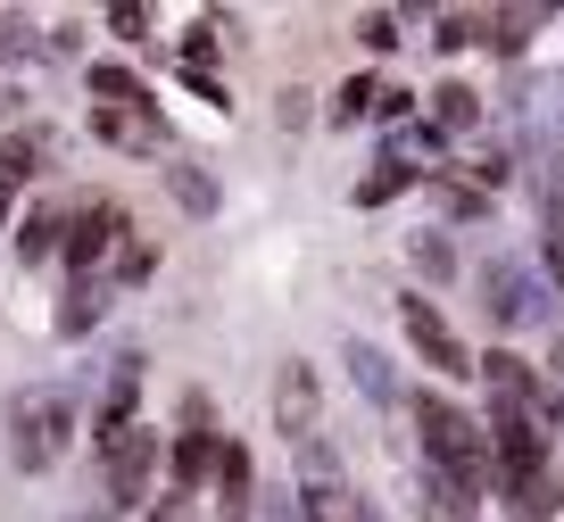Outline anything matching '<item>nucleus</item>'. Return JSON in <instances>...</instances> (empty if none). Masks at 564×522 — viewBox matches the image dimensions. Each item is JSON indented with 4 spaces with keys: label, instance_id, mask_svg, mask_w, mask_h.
Listing matches in <instances>:
<instances>
[{
    "label": "nucleus",
    "instance_id": "obj_1",
    "mask_svg": "<svg viewBox=\"0 0 564 522\" xmlns=\"http://www.w3.org/2000/svg\"><path fill=\"white\" fill-rule=\"evenodd\" d=\"M415 439H423V472H441V481H457L465 498H481V489L498 481V456H490V423H474L457 399H441V390H415Z\"/></svg>",
    "mask_w": 564,
    "mask_h": 522
},
{
    "label": "nucleus",
    "instance_id": "obj_2",
    "mask_svg": "<svg viewBox=\"0 0 564 522\" xmlns=\"http://www.w3.org/2000/svg\"><path fill=\"white\" fill-rule=\"evenodd\" d=\"M67 439H75V399L67 390H34V399L9 406V448H18L25 472H51L58 456H67Z\"/></svg>",
    "mask_w": 564,
    "mask_h": 522
},
{
    "label": "nucleus",
    "instance_id": "obj_3",
    "mask_svg": "<svg viewBox=\"0 0 564 522\" xmlns=\"http://www.w3.org/2000/svg\"><path fill=\"white\" fill-rule=\"evenodd\" d=\"M159 448H166L159 423H133V432H117L100 448V472H108V498H117V505H150V489H159ZM159 498H166V489H159Z\"/></svg>",
    "mask_w": 564,
    "mask_h": 522
},
{
    "label": "nucleus",
    "instance_id": "obj_4",
    "mask_svg": "<svg viewBox=\"0 0 564 522\" xmlns=\"http://www.w3.org/2000/svg\"><path fill=\"white\" fill-rule=\"evenodd\" d=\"M399 315H406V340H415V357H423V366H432V373H448V382H465V373H481L474 366V348H465L457 340V331H448V315L441 307H432V298H399Z\"/></svg>",
    "mask_w": 564,
    "mask_h": 522
},
{
    "label": "nucleus",
    "instance_id": "obj_5",
    "mask_svg": "<svg viewBox=\"0 0 564 522\" xmlns=\"http://www.w3.org/2000/svg\"><path fill=\"white\" fill-rule=\"evenodd\" d=\"M274 432L282 439H316L324 432V399H316V373L291 357V366L274 373Z\"/></svg>",
    "mask_w": 564,
    "mask_h": 522
},
{
    "label": "nucleus",
    "instance_id": "obj_6",
    "mask_svg": "<svg viewBox=\"0 0 564 522\" xmlns=\"http://www.w3.org/2000/svg\"><path fill=\"white\" fill-rule=\"evenodd\" d=\"M91 133L108 150H159V100H91Z\"/></svg>",
    "mask_w": 564,
    "mask_h": 522
},
{
    "label": "nucleus",
    "instance_id": "obj_7",
    "mask_svg": "<svg viewBox=\"0 0 564 522\" xmlns=\"http://www.w3.org/2000/svg\"><path fill=\"white\" fill-rule=\"evenodd\" d=\"M42 174V133H9L0 141V216H9V192Z\"/></svg>",
    "mask_w": 564,
    "mask_h": 522
},
{
    "label": "nucleus",
    "instance_id": "obj_8",
    "mask_svg": "<svg viewBox=\"0 0 564 522\" xmlns=\"http://www.w3.org/2000/svg\"><path fill=\"white\" fill-rule=\"evenodd\" d=\"M432 124H441V133H474L481 124V91L474 84H441L432 91Z\"/></svg>",
    "mask_w": 564,
    "mask_h": 522
},
{
    "label": "nucleus",
    "instance_id": "obj_9",
    "mask_svg": "<svg viewBox=\"0 0 564 522\" xmlns=\"http://www.w3.org/2000/svg\"><path fill=\"white\" fill-rule=\"evenodd\" d=\"M18 258H25V265L67 258V216H25V225H18Z\"/></svg>",
    "mask_w": 564,
    "mask_h": 522
},
{
    "label": "nucleus",
    "instance_id": "obj_10",
    "mask_svg": "<svg viewBox=\"0 0 564 522\" xmlns=\"http://www.w3.org/2000/svg\"><path fill=\"white\" fill-rule=\"evenodd\" d=\"M406 183H415V166H406V157H382V174H366V183H357V208H382V199H399Z\"/></svg>",
    "mask_w": 564,
    "mask_h": 522
},
{
    "label": "nucleus",
    "instance_id": "obj_11",
    "mask_svg": "<svg viewBox=\"0 0 564 522\" xmlns=\"http://www.w3.org/2000/svg\"><path fill=\"white\" fill-rule=\"evenodd\" d=\"M100 307H108V298H100V282H75V291H67V307H58V340H75L84 324H100Z\"/></svg>",
    "mask_w": 564,
    "mask_h": 522
},
{
    "label": "nucleus",
    "instance_id": "obj_12",
    "mask_svg": "<svg viewBox=\"0 0 564 522\" xmlns=\"http://www.w3.org/2000/svg\"><path fill=\"white\" fill-rule=\"evenodd\" d=\"M373 100H382V91H373V75H349V84H340V91H333V117H340V124H349V117H366V108H373Z\"/></svg>",
    "mask_w": 564,
    "mask_h": 522
},
{
    "label": "nucleus",
    "instance_id": "obj_13",
    "mask_svg": "<svg viewBox=\"0 0 564 522\" xmlns=\"http://www.w3.org/2000/svg\"><path fill=\"white\" fill-rule=\"evenodd\" d=\"M166 183H175L183 208H216V192H208V174H199V166H166Z\"/></svg>",
    "mask_w": 564,
    "mask_h": 522
},
{
    "label": "nucleus",
    "instance_id": "obj_14",
    "mask_svg": "<svg viewBox=\"0 0 564 522\" xmlns=\"http://www.w3.org/2000/svg\"><path fill=\"white\" fill-rule=\"evenodd\" d=\"M357 34H366V51H390V42H399V18H390V9H366Z\"/></svg>",
    "mask_w": 564,
    "mask_h": 522
},
{
    "label": "nucleus",
    "instance_id": "obj_15",
    "mask_svg": "<svg viewBox=\"0 0 564 522\" xmlns=\"http://www.w3.org/2000/svg\"><path fill=\"white\" fill-rule=\"evenodd\" d=\"M108 25H117L124 42H150V9H108Z\"/></svg>",
    "mask_w": 564,
    "mask_h": 522
},
{
    "label": "nucleus",
    "instance_id": "obj_16",
    "mask_svg": "<svg viewBox=\"0 0 564 522\" xmlns=\"http://www.w3.org/2000/svg\"><path fill=\"white\" fill-rule=\"evenodd\" d=\"M415 265H423V274H448V241H423V232H415Z\"/></svg>",
    "mask_w": 564,
    "mask_h": 522
},
{
    "label": "nucleus",
    "instance_id": "obj_17",
    "mask_svg": "<svg viewBox=\"0 0 564 522\" xmlns=\"http://www.w3.org/2000/svg\"><path fill=\"white\" fill-rule=\"evenodd\" d=\"M150 522H192V498H159V514Z\"/></svg>",
    "mask_w": 564,
    "mask_h": 522
}]
</instances>
